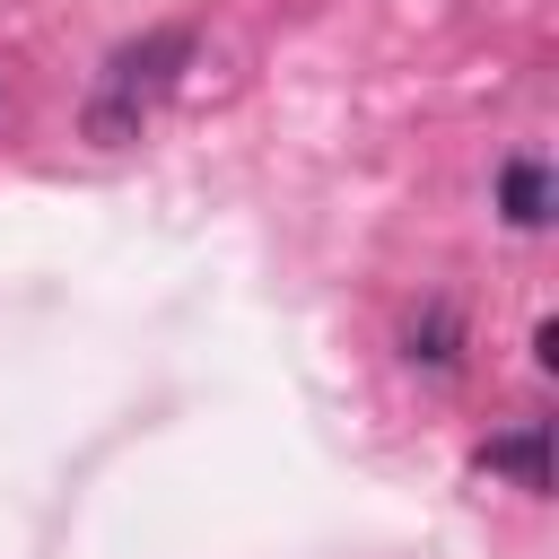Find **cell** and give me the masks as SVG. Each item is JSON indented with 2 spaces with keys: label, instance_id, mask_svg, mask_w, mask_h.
<instances>
[{
  "label": "cell",
  "instance_id": "1",
  "mask_svg": "<svg viewBox=\"0 0 559 559\" xmlns=\"http://www.w3.org/2000/svg\"><path fill=\"white\" fill-rule=\"evenodd\" d=\"M183 70H192V26H148V35H131V44L105 61L96 96H87V140H105V148L140 140L148 105H157Z\"/></svg>",
  "mask_w": 559,
  "mask_h": 559
},
{
  "label": "cell",
  "instance_id": "2",
  "mask_svg": "<svg viewBox=\"0 0 559 559\" xmlns=\"http://www.w3.org/2000/svg\"><path fill=\"white\" fill-rule=\"evenodd\" d=\"M402 358H411V367H437V376H445V367L463 358V323H454V306H419V314L402 323Z\"/></svg>",
  "mask_w": 559,
  "mask_h": 559
},
{
  "label": "cell",
  "instance_id": "3",
  "mask_svg": "<svg viewBox=\"0 0 559 559\" xmlns=\"http://www.w3.org/2000/svg\"><path fill=\"white\" fill-rule=\"evenodd\" d=\"M480 463H489V472H507L515 489H550V437H542V428L489 437V445H480Z\"/></svg>",
  "mask_w": 559,
  "mask_h": 559
},
{
  "label": "cell",
  "instance_id": "4",
  "mask_svg": "<svg viewBox=\"0 0 559 559\" xmlns=\"http://www.w3.org/2000/svg\"><path fill=\"white\" fill-rule=\"evenodd\" d=\"M498 201H507L515 227H542V218H550V175H542L533 157H515V166L498 175Z\"/></svg>",
  "mask_w": 559,
  "mask_h": 559
}]
</instances>
